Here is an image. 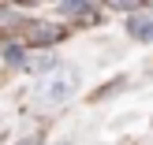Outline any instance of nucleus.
Listing matches in <instances>:
<instances>
[{
	"label": "nucleus",
	"mask_w": 153,
	"mask_h": 145,
	"mask_svg": "<svg viewBox=\"0 0 153 145\" xmlns=\"http://www.w3.org/2000/svg\"><path fill=\"white\" fill-rule=\"evenodd\" d=\"M127 34H131L134 41H153V19H149V15L131 19V22H127Z\"/></svg>",
	"instance_id": "nucleus-3"
},
{
	"label": "nucleus",
	"mask_w": 153,
	"mask_h": 145,
	"mask_svg": "<svg viewBox=\"0 0 153 145\" xmlns=\"http://www.w3.org/2000/svg\"><path fill=\"white\" fill-rule=\"evenodd\" d=\"M79 89V71L75 67H64L60 63L52 74H45V82L37 86V101L41 104H67Z\"/></svg>",
	"instance_id": "nucleus-1"
},
{
	"label": "nucleus",
	"mask_w": 153,
	"mask_h": 145,
	"mask_svg": "<svg viewBox=\"0 0 153 145\" xmlns=\"http://www.w3.org/2000/svg\"><path fill=\"white\" fill-rule=\"evenodd\" d=\"M64 37V26H45V22H30L26 26V41L30 45H56Z\"/></svg>",
	"instance_id": "nucleus-2"
},
{
	"label": "nucleus",
	"mask_w": 153,
	"mask_h": 145,
	"mask_svg": "<svg viewBox=\"0 0 153 145\" xmlns=\"http://www.w3.org/2000/svg\"><path fill=\"white\" fill-rule=\"evenodd\" d=\"M15 145H37V138L30 134V138H22V141H15Z\"/></svg>",
	"instance_id": "nucleus-5"
},
{
	"label": "nucleus",
	"mask_w": 153,
	"mask_h": 145,
	"mask_svg": "<svg viewBox=\"0 0 153 145\" xmlns=\"http://www.w3.org/2000/svg\"><path fill=\"white\" fill-rule=\"evenodd\" d=\"M4 60L11 67H22L26 63V56H22V45H4Z\"/></svg>",
	"instance_id": "nucleus-4"
},
{
	"label": "nucleus",
	"mask_w": 153,
	"mask_h": 145,
	"mask_svg": "<svg viewBox=\"0 0 153 145\" xmlns=\"http://www.w3.org/2000/svg\"><path fill=\"white\" fill-rule=\"evenodd\" d=\"M56 145H71V141H56Z\"/></svg>",
	"instance_id": "nucleus-6"
}]
</instances>
